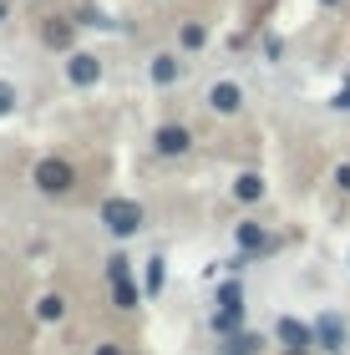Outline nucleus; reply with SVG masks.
Segmentation results:
<instances>
[{"label": "nucleus", "mask_w": 350, "mask_h": 355, "mask_svg": "<svg viewBox=\"0 0 350 355\" xmlns=\"http://www.w3.org/2000/svg\"><path fill=\"white\" fill-rule=\"evenodd\" d=\"M107 279H112V300H117V310H137L132 259H122V254H112V259H107Z\"/></svg>", "instance_id": "nucleus-1"}, {"label": "nucleus", "mask_w": 350, "mask_h": 355, "mask_svg": "<svg viewBox=\"0 0 350 355\" xmlns=\"http://www.w3.org/2000/svg\"><path fill=\"white\" fill-rule=\"evenodd\" d=\"M71 183H76V173H71L67 157H41L36 163V188L41 193H67Z\"/></svg>", "instance_id": "nucleus-2"}, {"label": "nucleus", "mask_w": 350, "mask_h": 355, "mask_svg": "<svg viewBox=\"0 0 350 355\" xmlns=\"http://www.w3.org/2000/svg\"><path fill=\"white\" fill-rule=\"evenodd\" d=\"M102 218H107V229H112L117 239H127V234L142 229V208H137L132 198H112V203L102 208Z\"/></svg>", "instance_id": "nucleus-3"}, {"label": "nucleus", "mask_w": 350, "mask_h": 355, "mask_svg": "<svg viewBox=\"0 0 350 355\" xmlns=\"http://www.w3.org/2000/svg\"><path fill=\"white\" fill-rule=\"evenodd\" d=\"M315 345L320 350H345V320L340 315H320L315 320Z\"/></svg>", "instance_id": "nucleus-4"}, {"label": "nucleus", "mask_w": 350, "mask_h": 355, "mask_svg": "<svg viewBox=\"0 0 350 355\" xmlns=\"http://www.w3.org/2000/svg\"><path fill=\"white\" fill-rule=\"evenodd\" d=\"M274 335H279L290 350H310V345H315V325H299V320H290V315L274 325Z\"/></svg>", "instance_id": "nucleus-5"}, {"label": "nucleus", "mask_w": 350, "mask_h": 355, "mask_svg": "<svg viewBox=\"0 0 350 355\" xmlns=\"http://www.w3.org/2000/svg\"><path fill=\"white\" fill-rule=\"evenodd\" d=\"M157 153H163V157H178V153H188V142H193V137H188V127H157Z\"/></svg>", "instance_id": "nucleus-6"}, {"label": "nucleus", "mask_w": 350, "mask_h": 355, "mask_svg": "<svg viewBox=\"0 0 350 355\" xmlns=\"http://www.w3.org/2000/svg\"><path fill=\"white\" fill-rule=\"evenodd\" d=\"M67 76H71L76 87H91V82L102 76V67H97V56H71V61H67Z\"/></svg>", "instance_id": "nucleus-7"}, {"label": "nucleus", "mask_w": 350, "mask_h": 355, "mask_svg": "<svg viewBox=\"0 0 350 355\" xmlns=\"http://www.w3.org/2000/svg\"><path fill=\"white\" fill-rule=\"evenodd\" d=\"M238 249H249V254H264V249H274V239H269L259 223H238Z\"/></svg>", "instance_id": "nucleus-8"}, {"label": "nucleus", "mask_w": 350, "mask_h": 355, "mask_svg": "<svg viewBox=\"0 0 350 355\" xmlns=\"http://www.w3.org/2000/svg\"><path fill=\"white\" fill-rule=\"evenodd\" d=\"M209 102H213V112H238V102H244V92H238L234 82H218V87L209 92Z\"/></svg>", "instance_id": "nucleus-9"}, {"label": "nucleus", "mask_w": 350, "mask_h": 355, "mask_svg": "<svg viewBox=\"0 0 350 355\" xmlns=\"http://www.w3.org/2000/svg\"><path fill=\"white\" fill-rule=\"evenodd\" d=\"M46 46H71V21H46Z\"/></svg>", "instance_id": "nucleus-10"}, {"label": "nucleus", "mask_w": 350, "mask_h": 355, "mask_svg": "<svg viewBox=\"0 0 350 355\" xmlns=\"http://www.w3.org/2000/svg\"><path fill=\"white\" fill-rule=\"evenodd\" d=\"M213 325H218V330H234V325H244V304H218Z\"/></svg>", "instance_id": "nucleus-11"}, {"label": "nucleus", "mask_w": 350, "mask_h": 355, "mask_svg": "<svg viewBox=\"0 0 350 355\" xmlns=\"http://www.w3.org/2000/svg\"><path fill=\"white\" fill-rule=\"evenodd\" d=\"M259 350V335H229V345H224V355H254Z\"/></svg>", "instance_id": "nucleus-12"}, {"label": "nucleus", "mask_w": 350, "mask_h": 355, "mask_svg": "<svg viewBox=\"0 0 350 355\" xmlns=\"http://www.w3.org/2000/svg\"><path fill=\"white\" fill-rule=\"evenodd\" d=\"M234 193H238V198H259V193H264V178H259V173H244V178L234 183Z\"/></svg>", "instance_id": "nucleus-13"}, {"label": "nucleus", "mask_w": 350, "mask_h": 355, "mask_svg": "<svg viewBox=\"0 0 350 355\" xmlns=\"http://www.w3.org/2000/svg\"><path fill=\"white\" fill-rule=\"evenodd\" d=\"M173 76H178V56H157V61H152V82H163V87H168Z\"/></svg>", "instance_id": "nucleus-14"}, {"label": "nucleus", "mask_w": 350, "mask_h": 355, "mask_svg": "<svg viewBox=\"0 0 350 355\" xmlns=\"http://www.w3.org/2000/svg\"><path fill=\"white\" fill-rule=\"evenodd\" d=\"M203 41H209V31H203L198 21H188V26H183V46H188V51H198Z\"/></svg>", "instance_id": "nucleus-15"}, {"label": "nucleus", "mask_w": 350, "mask_h": 355, "mask_svg": "<svg viewBox=\"0 0 350 355\" xmlns=\"http://www.w3.org/2000/svg\"><path fill=\"white\" fill-rule=\"evenodd\" d=\"M163 279H168L163 259H148V289H152V295H157V289H163Z\"/></svg>", "instance_id": "nucleus-16"}, {"label": "nucleus", "mask_w": 350, "mask_h": 355, "mask_svg": "<svg viewBox=\"0 0 350 355\" xmlns=\"http://www.w3.org/2000/svg\"><path fill=\"white\" fill-rule=\"evenodd\" d=\"M36 310H41V320H61V310H67V304H61L56 295H46V300L36 304Z\"/></svg>", "instance_id": "nucleus-17"}, {"label": "nucleus", "mask_w": 350, "mask_h": 355, "mask_svg": "<svg viewBox=\"0 0 350 355\" xmlns=\"http://www.w3.org/2000/svg\"><path fill=\"white\" fill-rule=\"evenodd\" d=\"M218 304H244V289H238V284H224V289H218Z\"/></svg>", "instance_id": "nucleus-18"}, {"label": "nucleus", "mask_w": 350, "mask_h": 355, "mask_svg": "<svg viewBox=\"0 0 350 355\" xmlns=\"http://www.w3.org/2000/svg\"><path fill=\"white\" fill-rule=\"evenodd\" d=\"M10 107H15V87H10V82H0V117H6Z\"/></svg>", "instance_id": "nucleus-19"}, {"label": "nucleus", "mask_w": 350, "mask_h": 355, "mask_svg": "<svg viewBox=\"0 0 350 355\" xmlns=\"http://www.w3.org/2000/svg\"><path fill=\"white\" fill-rule=\"evenodd\" d=\"M335 183H340V188L350 193V163H345V168H335Z\"/></svg>", "instance_id": "nucleus-20"}, {"label": "nucleus", "mask_w": 350, "mask_h": 355, "mask_svg": "<svg viewBox=\"0 0 350 355\" xmlns=\"http://www.w3.org/2000/svg\"><path fill=\"white\" fill-rule=\"evenodd\" d=\"M335 107H340V112H350V87H345V92H335Z\"/></svg>", "instance_id": "nucleus-21"}, {"label": "nucleus", "mask_w": 350, "mask_h": 355, "mask_svg": "<svg viewBox=\"0 0 350 355\" xmlns=\"http://www.w3.org/2000/svg\"><path fill=\"white\" fill-rule=\"evenodd\" d=\"M97 355H122V350L117 345H97Z\"/></svg>", "instance_id": "nucleus-22"}, {"label": "nucleus", "mask_w": 350, "mask_h": 355, "mask_svg": "<svg viewBox=\"0 0 350 355\" xmlns=\"http://www.w3.org/2000/svg\"><path fill=\"white\" fill-rule=\"evenodd\" d=\"M320 6H340V0H320Z\"/></svg>", "instance_id": "nucleus-23"}, {"label": "nucleus", "mask_w": 350, "mask_h": 355, "mask_svg": "<svg viewBox=\"0 0 350 355\" xmlns=\"http://www.w3.org/2000/svg\"><path fill=\"white\" fill-rule=\"evenodd\" d=\"M284 355H305V350H284Z\"/></svg>", "instance_id": "nucleus-24"}, {"label": "nucleus", "mask_w": 350, "mask_h": 355, "mask_svg": "<svg viewBox=\"0 0 350 355\" xmlns=\"http://www.w3.org/2000/svg\"><path fill=\"white\" fill-rule=\"evenodd\" d=\"M0 21H6V6H0Z\"/></svg>", "instance_id": "nucleus-25"}]
</instances>
